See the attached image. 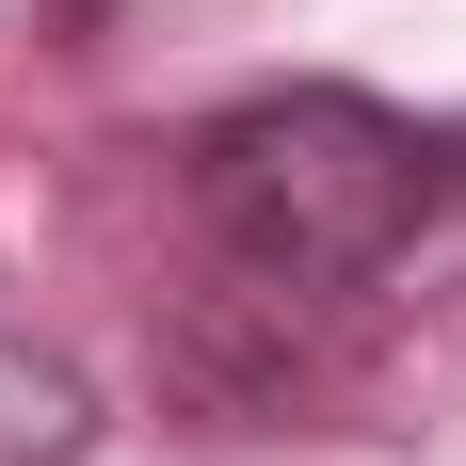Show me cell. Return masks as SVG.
<instances>
[{"mask_svg":"<svg viewBox=\"0 0 466 466\" xmlns=\"http://www.w3.org/2000/svg\"><path fill=\"white\" fill-rule=\"evenodd\" d=\"M434 209H451L434 129L354 81H258L193 129V226L258 289H370V274H402V241Z\"/></svg>","mask_w":466,"mask_h":466,"instance_id":"cell-1","label":"cell"},{"mask_svg":"<svg viewBox=\"0 0 466 466\" xmlns=\"http://www.w3.org/2000/svg\"><path fill=\"white\" fill-rule=\"evenodd\" d=\"M96 451V386L81 354H48V338L0 322V466H81Z\"/></svg>","mask_w":466,"mask_h":466,"instance_id":"cell-2","label":"cell"},{"mask_svg":"<svg viewBox=\"0 0 466 466\" xmlns=\"http://www.w3.org/2000/svg\"><path fill=\"white\" fill-rule=\"evenodd\" d=\"M434 177H451V209H466V113H451V129H434Z\"/></svg>","mask_w":466,"mask_h":466,"instance_id":"cell-3","label":"cell"}]
</instances>
